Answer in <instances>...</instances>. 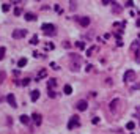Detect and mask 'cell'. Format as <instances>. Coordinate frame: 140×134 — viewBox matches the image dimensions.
I'll use <instances>...</instances> for the list:
<instances>
[{
  "label": "cell",
  "instance_id": "cell-20",
  "mask_svg": "<svg viewBox=\"0 0 140 134\" xmlns=\"http://www.w3.org/2000/svg\"><path fill=\"white\" fill-rule=\"evenodd\" d=\"M27 65V59H21L19 62H17V66L19 68H22V66H25Z\"/></svg>",
  "mask_w": 140,
  "mask_h": 134
},
{
  "label": "cell",
  "instance_id": "cell-9",
  "mask_svg": "<svg viewBox=\"0 0 140 134\" xmlns=\"http://www.w3.org/2000/svg\"><path fill=\"white\" fill-rule=\"evenodd\" d=\"M41 118H43V117H41L39 114H33V115H32V120H33V123L36 125V126H39V125H41V121H43Z\"/></svg>",
  "mask_w": 140,
  "mask_h": 134
},
{
  "label": "cell",
  "instance_id": "cell-5",
  "mask_svg": "<svg viewBox=\"0 0 140 134\" xmlns=\"http://www.w3.org/2000/svg\"><path fill=\"white\" fill-rule=\"evenodd\" d=\"M87 107H88V103H87L85 100H80V101H77V104H76V109L80 110V112L87 110Z\"/></svg>",
  "mask_w": 140,
  "mask_h": 134
},
{
  "label": "cell",
  "instance_id": "cell-23",
  "mask_svg": "<svg viewBox=\"0 0 140 134\" xmlns=\"http://www.w3.org/2000/svg\"><path fill=\"white\" fill-rule=\"evenodd\" d=\"M44 48H46V51H52V49L55 48V44H52V43H46Z\"/></svg>",
  "mask_w": 140,
  "mask_h": 134
},
{
  "label": "cell",
  "instance_id": "cell-36",
  "mask_svg": "<svg viewBox=\"0 0 140 134\" xmlns=\"http://www.w3.org/2000/svg\"><path fill=\"white\" fill-rule=\"evenodd\" d=\"M2 79H3V73H0V82H3Z\"/></svg>",
  "mask_w": 140,
  "mask_h": 134
},
{
  "label": "cell",
  "instance_id": "cell-6",
  "mask_svg": "<svg viewBox=\"0 0 140 134\" xmlns=\"http://www.w3.org/2000/svg\"><path fill=\"white\" fill-rule=\"evenodd\" d=\"M25 35H27V30L21 28V30H14V32H13V38H14V39H21V38H24Z\"/></svg>",
  "mask_w": 140,
  "mask_h": 134
},
{
  "label": "cell",
  "instance_id": "cell-1",
  "mask_svg": "<svg viewBox=\"0 0 140 134\" xmlns=\"http://www.w3.org/2000/svg\"><path fill=\"white\" fill-rule=\"evenodd\" d=\"M80 69V57L77 54H71V71H79Z\"/></svg>",
  "mask_w": 140,
  "mask_h": 134
},
{
  "label": "cell",
  "instance_id": "cell-34",
  "mask_svg": "<svg viewBox=\"0 0 140 134\" xmlns=\"http://www.w3.org/2000/svg\"><path fill=\"white\" fill-rule=\"evenodd\" d=\"M102 3H104V5H109V3H110V5H112L113 2H112V0H102Z\"/></svg>",
  "mask_w": 140,
  "mask_h": 134
},
{
  "label": "cell",
  "instance_id": "cell-27",
  "mask_svg": "<svg viewBox=\"0 0 140 134\" xmlns=\"http://www.w3.org/2000/svg\"><path fill=\"white\" fill-rule=\"evenodd\" d=\"M5 48H0V60H3V57H5Z\"/></svg>",
  "mask_w": 140,
  "mask_h": 134
},
{
  "label": "cell",
  "instance_id": "cell-35",
  "mask_svg": "<svg viewBox=\"0 0 140 134\" xmlns=\"http://www.w3.org/2000/svg\"><path fill=\"white\" fill-rule=\"evenodd\" d=\"M50 68H54V69H58V66L55 65V63H50Z\"/></svg>",
  "mask_w": 140,
  "mask_h": 134
},
{
  "label": "cell",
  "instance_id": "cell-14",
  "mask_svg": "<svg viewBox=\"0 0 140 134\" xmlns=\"http://www.w3.org/2000/svg\"><path fill=\"white\" fill-rule=\"evenodd\" d=\"M39 98V90H33L32 92V101H38Z\"/></svg>",
  "mask_w": 140,
  "mask_h": 134
},
{
  "label": "cell",
  "instance_id": "cell-24",
  "mask_svg": "<svg viewBox=\"0 0 140 134\" xmlns=\"http://www.w3.org/2000/svg\"><path fill=\"white\" fill-rule=\"evenodd\" d=\"M93 52H96V48H90L88 51H87V57H91Z\"/></svg>",
  "mask_w": 140,
  "mask_h": 134
},
{
  "label": "cell",
  "instance_id": "cell-29",
  "mask_svg": "<svg viewBox=\"0 0 140 134\" xmlns=\"http://www.w3.org/2000/svg\"><path fill=\"white\" fill-rule=\"evenodd\" d=\"M116 46H118V48L123 46V39H121V38H116Z\"/></svg>",
  "mask_w": 140,
  "mask_h": 134
},
{
  "label": "cell",
  "instance_id": "cell-10",
  "mask_svg": "<svg viewBox=\"0 0 140 134\" xmlns=\"http://www.w3.org/2000/svg\"><path fill=\"white\" fill-rule=\"evenodd\" d=\"M131 51L134 52V54H138V51H140V43L138 41H134L131 44Z\"/></svg>",
  "mask_w": 140,
  "mask_h": 134
},
{
  "label": "cell",
  "instance_id": "cell-22",
  "mask_svg": "<svg viewBox=\"0 0 140 134\" xmlns=\"http://www.w3.org/2000/svg\"><path fill=\"white\" fill-rule=\"evenodd\" d=\"M69 8H71V11H76L77 10V2H76V0H71V7Z\"/></svg>",
  "mask_w": 140,
  "mask_h": 134
},
{
  "label": "cell",
  "instance_id": "cell-37",
  "mask_svg": "<svg viewBox=\"0 0 140 134\" xmlns=\"http://www.w3.org/2000/svg\"><path fill=\"white\" fill-rule=\"evenodd\" d=\"M135 24H137V27H140V17L137 19V22H135Z\"/></svg>",
  "mask_w": 140,
  "mask_h": 134
},
{
  "label": "cell",
  "instance_id": "cell-8",
  "mask_svg": "<svg viewBox=\"0 0 140 134\" xmlns=\"http://www.w3.org/2000/svg\"><path fill=\"white\" fill-rule=\"evenodd\" d=\"M90 22H91V19H90V17H80V19H79V24L80 25H82V27H88L90 25Z\"/></svg>",
  "mask_w": 140,
  "mask_h": 134
},
{
  "label": "cell",
  "instance_id": "cell-17",
  "mask_svg": "<svg viewBox=\"0 0 140 134\" xmlns=\"http://www.w3.org/2000/svg\"><path fill=\"white\" fill-rule=\"evenodd\" d=\"M30 44H33V46L38 44V35H33V36L30 38Z\"/></svg>",
  "mask_w": 140,
  "mask_h": 134
},
{
  "label": "cell",
  "instance_id": "cell-13",
  "mask_svg": "<svg viewBox=\"0 0 140 134\" xmlns=\"http://www.w3.org/2000/svg\"><path fill=\"white\" fill-rule=\"evenodd\" d=\"M19 120H21V123H24V125H28V123H30V117H28V115H21Z\"/></svg>",
  "mask_w": 140,
  "mask_h": 134
},
{
  "label": "cell",
  "instance_id": "cell-31",
  "mask_svg": "<svg viewBox=\"0 0 140 134\" xmlns=\"http://www.w3.org/2000/svg\"><path fill=\"white\" fill-rule=\"evenodd\" d=\"M55 96H57V93L54 90H49V98H55Z\"/></svg>",
  "mask_w": 140,
  "mask_h": 134
},
{
  "label": "cell",
  "instance_id": "cell-7",
  "mask_svg": "<svg viewBox=\"0 0 140 134\" xmlns=\"http://www.w3.org/2000/svg\"><path fill=\"white\" fill-rule=\"evenodd\" d=\"M7 101L10 103L11 107H17V103H16V100H14V95H13V93H10V95L7 96Z\"/></svg>",
  "mask_w": 140,
  "mask_h": 134
},
{
  "label": "cell",
  "instance_id": "cell-19",
  "mask_svg": "<svg viewBox=\"0 0 140 134\" xmlns=\"http://www.w3.org/2000/svg\"><path fill=\"white\" fill-rule=\"evenodd\" d=\"M46 76H47V71H46V69H41V71L38 73V79H43V77H46Z\"/></svg>",
  "mask_w": 140,
  "mask_h": 134
},
{
  "label": "cell",
  "instance_id": "cell-2",
  "mask_svg": "<svg viewBox=\"0 0 140 134\" xmlns=\"http://www.w3.org/2000/svg\"><path fill=\"white\" fill-rule=\"evenodd\" d=\"M41 30L46 33V35H49V36H52V35H55V25L54 24H43L41 25Z\"/></svg>",
  "mask_w": 140,
  "mask_h": 134
},
{
  "label": "cell",
  "instance_id": "cell-4",
  "mask_svg": "<svg viewBox=\"0 0 140 134\" xmlns=\"http://www.w3.org/2000/svg\"><path fill=\"white\" fill-rule=\"evenodd\" d=\"M123 79H124V82H132V80L135 79V73H134L132 69H129V71L124 73V77Z\"/></svg>",
  "mask_w": 140,
  "mask_h": 134
},
{
  "label": "cell",
  "instance_id": "cell-25",
  "mask_svg": "<svg viewBox=\"0 0 140 134\" xmlns=\"http://www.w3.org/2000/svg\"><path fill=\"white\" fill-rule=\"evenodd\" d=\"M2 11H5V13L10 11V5H8V3H3V5H2Z\"/></svg>",
  "mask_w": 140,
  "mask_h": 134
},
{
  "label": "cell",
  "instance_id": "cell-38",
  "mask_svg": "<svg viewBox=\"0 0 140 134\" xmlns=\"http://www.w3.org/2000/svg\"><path fill=\"white\" fill-rule=\"evenodd\" d=\"M138 39H140V33H138Z\"/></svg>",
  "mask_w": 140,
  "mask_h": 134
},
{
  "label": "cell",
  "instance_id": "cell-18",
  "mask_svg": "<svg viewBox=\"0 0 140 134\" xmlns=\"http://www.w3.org/2000/svg\"><path fill=\"white\" fill-rule=\"evenodd\" d=\"M76 48L80 49V51H84V49H85V43H84V41H77V43H76Z\"/></svg>",
  "mask_w": 140,
  "mask_h": 134
},
{
  "label": "cell",
  "instance_id": "cell-11",
  "mask_svg": "<svg viewBox=\"0 0 140 134\" xmlns=\"http://www.w3.org/2000/svg\"><path fill=\"white\" fill-rule=\"evenodd\" d=\"M118 104H120V101H118V98H115V100L110 103V110H112V112L115 114L116 112V107H118Z\"/></svg>",
  "mask_w": 140,
  "mask_h": 134
},
{
  "label": "cell",
  "instance_id": "cell-21",
  "mask_svg": "<svg viewBox=\"0 0 140 134\" xmlns=\"http://www.w3.org/2000/svg\"><path fill=\"white\" fill-rule=\"evenodd\" d=\"M134 128H135V123H134V121H129V123L126 125V129H129V131H132Z\"/></svg>",
  "mask_w": 140,
  "mask_h": 134
},
{
  "label": "cell",
  "instance_id": "cell-3",
  "mask_svg": "<svg viewBox=\"0 0 140 134\" xmlns=\"http://www.w3.org/2000/svg\"><path fill=\"white\" fill-rule=\"evenodd\" d=\"M79 125H80L79 117H77V115H73L71 120L68 121V129H74V128H76V126H79Z\"/></svg>",
  "mask_w": 140,
  "mask_h": 134
},
{
  "label": "cell",
  "instance_id": "cell-26",
  "mask_svg": "<svg viewBox=\"0 0 140 134\" xmlns=\"http://www.w3.org/2000/svg\"><path fill=\"white\" fill-rule=\"evenodd\" d=\"M14 14H16V16H19V14H22V8H19V7H16V8H14Z\"/></svg>",
  "mask_w": 140,
  "mask_h": 134
},
{
  "label": "cell",
  "instance_id": "cell-28",
  "mask_svg": "<svg viewBox=\"0 0 140 134\" xmlns=\"http://www.w3.org/2000/svg\"><path fill=\"white\" fill-rule=\"evenodd\" d=\"M28 84H30V79H28V77L22 79V82H21V85H28Z\"/></svg>",
  "mask_w": 140,
  "mask_h": 134
},
{
  "label": "cell",
  "instance_id": "cell-15",
  "mask_svg": "<svg viewBox=\"0 0 140 134\" xmlns=\"http://www.w3.org/2000/svg\"><path fill=\"white\" fill-rule=\"evenodd\" d=\"M63 92H65L66 95H71V93H73V87L66 84V85H65V88H63Z\"/></svg>",
  "mask_w": 140,
  "mask_h": 134
},
{
  "label": "cell",
  "instance_id": "cell-12",
  "mask_svg": "<svg viewBox=\"0 0 140 134\" xmlns=\"http://www.w3.org/2000/svg\"><path fill=\"white\" fill-rule=\"evenodd\" d=\"M47 87H49V90H54V87H57V79H49Z\"/></svg>",
  "mask_w": 140,
  "mask_h": 134
},
{
  "label": "cell",
  "instance_id": "cell-16",
  "mask_svg": "<svg viewBox=\"0 0 140 134\" xmlns=\"http://www.w3.org/2000/svg\"><path fill=\"white\" fill-rule=\"evenodd\" d=\"M25 19L27 21H36V16H35L33 13H27L25 14Z\"/></svg>",
  "mask_w": 140,
  "mask_h": 134
},
{
  "label": "cell",
  "instance_id": "cell-32",
  "mask_svg": "<svg viewBox=\"0 0 140 134\" xmlns=\"http://www.w3.org/2000/svg\"><path fill=\"white\" fill-rule=\"evenodd\" d=\"M54 10L57 11V13H61V8H60V7H58V5H55V7H54Z\"/></svg>",
  "mask_w": 140,
  "mask_h": 134
},
{
  "label": "cell",
  "instance_id": "cell-30",
  "mask_svg": "<svg viewBox=\"0 0 140 134\" xmlns=\"http://www.w3.org/2000/svg\"><path fill=\"white\" fill-rule=\"evenodd\" d=\"M126 7H127V8H132V7H134V2H132V0H127V2H126Z\"/></svg>",
  "mask_w": 140,
  "mask_h": 134
},
{
  "label": "cell",
  "instance_id": "cell-33",
  "mask_svg": "<svg viewBox=\"0 0 140 134\" xmlns=\"http://www.w3.org/2000/svg\"><path fill=\"white\" fill-rule=\"evenodd\" d=\"M91 123H95V125H96V123H99V118H98V117H95V118H91Z\"/></svg>",
  "mask_w": 140,
  "mask_h": 134
}]
</instances>
